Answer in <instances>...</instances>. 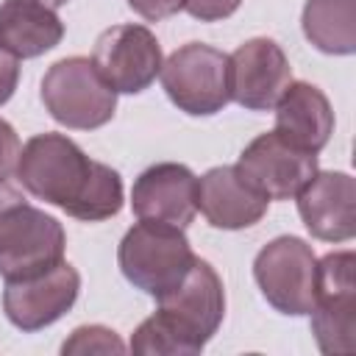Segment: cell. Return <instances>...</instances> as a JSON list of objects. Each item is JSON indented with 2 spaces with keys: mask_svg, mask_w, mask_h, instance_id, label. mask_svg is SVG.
Instances as JSON below:
<instances>
[{
  "mask_svg": "<svg viewBox=\"0 0 356 356\" xmlns=\"http://www.w3.org/2000/svg\"><path fill=\"white\" fill-rule=\"evenodd\" d=\"M317 259L312 245L298 236H278L267 242L253 259V278L264 300L281 314H309L314 303Z\"/></svg>",
  "mask_w": 356,
  "mask_h": 356,
  "instance_id": "ba28073f",
  "label": "cell"
},
{
  "mask_svg": "<svg viewBox=\"0 0 356 356\" xmlns=\"http://www.w3.org/2000/svg\"><path fill=\"white\" fill-rule=\"evenodd\" d=\"M231 100L250 111H267L292 83V67L273 39H248L228 56Z\"/></svg>",
  "mask_w": 356,
  "mask_h": 356,
  "instance_id": "7c38bea8",
  "label": "cell"
},
{
  "mask_svg": "<svg viewBox=\"0 0 356 356\" xmlns=\"http://www.w3.org/2000/svg\"><path fill=\"white\" fill-rule=\"evenodd\" d=\"M356 256L350 250L328 253L317 261L312 334L317 348L328 356H345L356 350Z\"/></svg>",
  "mask_w": 356,
  "mask_h": 356,
  "instance_id": "8992f818",
  "label": "cell"
},
{
  "mask_svg": "<svg viewBox=\"0 0 356 356\" xmlns=\"http://www.w3.org/2000/svg\"><path fill=\"white\" fill-rule=\"evenodd\" d=\"M236 172L267 200L295 197L317 172V153L300 150L275 131L259 134L234 164Z\"/></svg>",
  "mask_w": 356,
  "mask_h": 356,
  "instance_id": "9c48e42d",
  "label": "cell"
},
{
  "mask_svg": "<svg viewBox=\"0 0 356 356\" xmlns=\"http://www.w3.org/2000/svg\"><path fill=\"white\" fill-rule=\"evenodd\" d=\"M128 6L139 17H145L150 22H159L164 17H172L178 11H184L186 8V0H128Z\"/></svg>",
  "mask_w": 356,
  "mask_h": 356,
  "instance_id": "7402d4cb",
  "label": "cell"
},
{
  "mask_svg": "<svg viewBox=\"0 0 356 356\" xmlns=\"http://www.w3.org/2000/svg\"><path fill=\"white\" fill-rule=\"evenodd\" d=\"M42 6H47V8H58V6H64L67 0H39Z\"/></svg>",
  "mask_w": 356,
  "mask_h": 356,
  "instance_id": "cb8c5ba5",
  "label": "cell"
},
{
  "mask_svg": "<svg viewBox=\"0 0 356 356\" xmlns=\"http://www.w3.org/2000/svg\"><path fill=\"white\" fill-rule=\"evenodd\" d=\"M14 172L31 195L83 222L108 220L122 209L120 172L89 159L64 134L31 136L19 150Z\"/></svg>",
  "mask_w": 356,
  "mask_h": 356,
  "instance_id": "6da1fadb",
  "label": "cell"
},
{
  "mask_svg": "<svg viewBox=\"0 0 356 356\" xmlns=\"http://www.w3.org/2000/svg\"><path fill=\"white\" fill-rule=\"evenodd\" d=\"M159 75L167 97L192 117L217 114L231 100L228 56L211 44H181L161 61Z\"/></svg>",
  "mask_w": 356,
  "mask_h": 356,
  "instance_id": "52a82bcc",
  "label": "cell"
},
{
  "mask_svg": "<svg viewBox=\"0 0 356 356\" xmlns=\"http://www.w3.org/2000/svg\"><path fill=\"white\" fill-rule=\"evenodd\" d=\"M81 292V275L70 261H58L28 278L6 281L3 309L19 331H39L64 317Z\"/></svg>",
  "mask_w": 356,
  "mask_h": 356,
  "instance_id": "8fae6325",
  "label": "cell"
},
{
  "mask_svg": "<svg viewBox=\"0 0 356 356\" xmlns=\"http://www.w3.org/2000/svg\"><path fill=\"white\" fill-rule=\"evenodd\" d=\"M300 25L323 53L350 56L356 50V0H306Z\"/></svg>",
  "mask_w": 356,
  "mask_h": 356,
  "instance_id": "ac0fdd59",
  "label": "cell"
},
{
  "mask_svg": "<svg viewBox=\"0 0 356 356\" xmlns=\"http://www.w3.org/2000/svg\"><path fill=\"white\" fill-rule=\"evenodd\" d=\"M275 134L300 150L320 153L334 134L328 97L306 81L289 83L275 103Z\"/></svg>",
  "mask_w": 356,
  "mask_h": 356,
  "instance_id": "2e32d148",
  "label": "cell"
},
{
  "mask_svg": "<svg viewBox=\"0 0 356 356\" xmlns=\"http://www.w3.org/2000/svg\"><path fill=\"white\" fill-rule=\"evenodd\" d=\"M131 209L145 222L186 228L197 211V178L186 164L161 161L147 167L131 189Z\"/></svg>",
  "mask_w": 356,
  "mask_h": 356,
  "instance_id": "4fadbf2b",
  "label": "cell"
},
{
  "mask_svg": "<svg viewBox=\"0 0 356 356\" xmlns=\"http://www.w3.org/2000/svg\"><path fill=\"white\" fill-rule=\"evenodd\" d=\"M92 64L114 92L136 95L161 72V44L145 25H114L97 36Z\"/></svg>",
  "mask_w": 356,
  "mask_h": 356,
  "instance_id": "30bf717a",
  "label": "cell"
},
{
  "mask_svg": "<svg viewBox=\"0 0 356 356\" xmlns=\"http://www.w3.org/2000/svg\"><path fill=\"white\" fill-rule=\"evenodd\" d=\"M267 203L236 167H214L197 181V209L214 228H250L264 217Z\"/></svg>",
  "mask_w": 356,
  "mask_h": 356,
  "instance_id": "9a60e30c",
  "label": "cell"
},
{
  "mask_svg": "<svg viewBox=\"0 0 356 356\" xmlns=\"http://www.w3.org/2000/svg\"><path fill=\"white\" fill-rule=\"evenodd\" d=\"M195 259L197 256L192 253L184 228L145 220L125 231L117 250L122 275L156 300L170 295L186 278Z\"/></svg>",
  "mask_w": 356,
  "mask_h": 356,
  "instance_id": "277c9868",
  "label": "cell"
},
{
  "mask_svg": "<svg viewBox=\"0 0 356 356\" xmlns=\"http://www.w3.org/2000/svg\"><path fill=\"white\" fill-rule=\"evenodd\" d=\"M122 339L106 328V325H81L72 331V337L61 345V353H122Z\"/></svg>",
  "mask_w": 356,
  "mask_h": 356,
  "instance_id": "d6986e66",
  "label": "cell"
},
{
  "mask_svg": "<svg viewBox=\"0 0 356 356\" xmlns=\"http://www.w3.org/2000/svg\"><path fill=\"white\" fill-rule=\"evenodd\" d=\"M42 103L56 122L75 131H92L114 117L117 92L103 81L92 58L70 56L44 72Z\"/></svg>",
  "mask_w": 356,
  "mask_h": 356,
  "instance_id": "5b68a950",
  "label": "cell"
},
{
  "mask_svg": "<svg viewBox=\"0 0 356 356\" xmlns=\"http://www.w3.org/2000/svg\"><path fill=\"white\" fill-rule=\"evenodd\" d=\"M67 236L56 217L0 181V275L28 278L64 261Z\"/></svg>",
  "mask_w": 356,
  "mask_h": 356,
  "instance_id": "3957f363",
  "label": "cell"
},
{
  "mask_svg": "<svg viewBox=\"0 0 356 356\" xmlns=\"http://www.w3.org/2000/svg\"><path fill=\"white\" fill-rule=\"evenodd\" d=\"M17 81H19V64H17V56H11L8 50L0 47V106L14 95Z\"/></svg>",
  "mask_w": 356,
  "mask_h": 356,
  "instance_id": "603a6c76",
  "label": "cell"
},
{
  "mask_svg": "<svg viewBox=\"0 0 356 356\" xmlns=\"http://www.w3.org/2000/svg\"><path fill=\"white\" fill-rule=\"evenodd\" d=\"M17 159H19V136L0 117V181H6L17 170Z\"/></svg>",
  "mask_w": 356,
  "mask_h": 356,
  "instance_id": "44dd1931",
  "label": "cell"
},
{
  "mask_svg": "<svg viewBox=\"0 0 356 356\" xmlns=\"http://www.w3.org/2000/svg\"><path fill=\"white\" fill-rule=\"evenodd\" d=\"M225 314V292L217 270L195 259L186 278L164 298L131 337L136 356H192L217 334Z\"/></svg>",
  "mask_w": 356,
  "mask_h": 356,
  "instance_id": "7a4b0ae2",
  "label": "cell"
},
{
  "mask_svg": "<svg viewBox=\"0 0 356 356\" xmlns=\"http://www.w3.org/2000/svg\"><path fill=\"white\" fill-rule=\"evenodd\" d=\"M64 36V22L39 0L0 3V47L17 58H36Z\"/></svg>",
  "mask_w": 356,
  "mask_h": 356,
  "instance_id": "e0dca14e",
  "label": "cell"
},
{
  "mask_svg": "<svg viewBox=\"0 0 356 356\" xmlns=\"http://www.w3.org/2000/svg\"><path fill=\"white\" fill-rule=\"evenodd\" d=\"M295 197L312 236L323 242H348L356 234V184L348 172H314Z\"/></svg>",
  "mask_w": 356,
  "mask_h": 356,
  "instance_id": "5bb4252c",
  "label": "cell"
},
{
  "mask_svg": "<svg viewBox=\"0 0 356 356\" xmlns=\"http://www.w3.org/2000/svg\"><path fill=\"white\" fill-rule=\"evenodd\" d=\"M242 0H186V11L200 22H217L231 17Z\"/></svg>",
  "mask_w": 356,
  "mask_h": 356,
  "instance_id": "ffe728a7",
  "label": "cell"
}]
</instances>
